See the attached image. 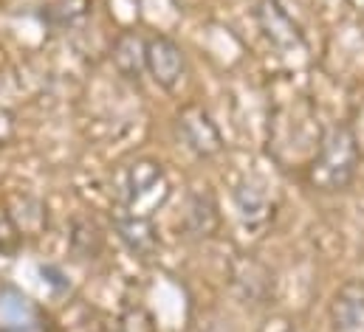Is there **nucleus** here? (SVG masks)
I'll return each instance as SVG.
<instances>
[{
	"label": "nucleus",
	"mask_w": 364,
	"mask_h": 332,
	"mask_svg": "<svg viewBox=\"0 0 364 332\" xmlns=\"http://www.w3.org/2000/svg\"><path fill=\"white\" fill-rule=\"evenodd\" d=\"M359 161H362V153H359L356 133L348 124H333L322 133L319 150L305 166V180L311 189L322 194L345 192L359 172Z\"/></svg>",
	"instance_id": "f257e3e1"
},
{
	"label": "nucleus",
	"mask_w": 364,
	"mask_h": 332,
	"mask_svg": "<svg viewBox=\"0 0 364 332\" xmlns=\"http://www.w3.org/2000/svg\"><path fill=\"white\" fill-rule=\"evenodd\" d=\"M170 194H173L170 177L164 166L153 158H136L130 164L119 166V172L113 175V200L116 209L124 214L153 220V214L164 209Z\"/></svg>",
	"instance_id": "f03ea898"
},
{
	"label": "nucleus",
	"mask_w": 364,
	"mask_h": 332,
	"mask_svg": "<svg viewBox=\"0 0 364 332\" xmlns=\"http://www.w3.org/2000/svg\"><path fill=\"white\" fill-rule=\"evenodd\" d=\"M176 130L183 147L198 158H215L223 150V135L200 104H186L176 116Z\"/></svg>",
	"instance_id": "7ed1b4c3"
},
{
	"label": "nucleus",
	"mask_w": 364,
	"mask_h": 332,
	"mask_svg": "<svg viewBox=\"0 0 364 332\" xmlns=\"http://www.w3.org/2000/svg\"><path fill=\"white\" fill-rule=\"evenodd\" d=\"M144 62H147V74L150 79L164 87V90H176L181 84L186 74V57L183 48L167 34H153L147 37L144 45Z\"/></svg>",
	"instance_id": "20e7f679"
},
{
	"label": "nucleus",
	"mask_w": 364,
	"mask_h": 332,
	"mask_svg": "<svg viewBox=\"0 0 364 332\" xmlns=\"http://www.w3.org/2000/svg\"><path fill=\"white\" fill-rule=\"evenodd\" d=\"M255 20H257L263 37L277 51H291V48L305 45V34H302L299 23L291 17V11L279 0H260L255 6Z\"/></svg>",
	"instance_id": "39448f33"
},
{
	"label": "nucleus",
	"mask_w": 364,
	"mask_h": 332,
	"mask_svg": "<svg viewBox=\"0 0 364 332\" xmlns=\"http://www.w3.org/2000/svg\"><path fill=\"white\" fill-rule=\"evenodd\" d=\"M232 287L246 304H266L274 293V276L260 259L237 256L232 262Z\"/></svg>",
	"instance_id": "423d86ee"
},
{
	"label": "nucleus",
	"mask_w": 364,
	"mask_h": 332,
	"mask_svg": "<svg viewBox=\"0 0 364 332\" xmlns=\"http://www.w3.org/2000/svg\"><path fill=\"white\" fill-rule=\"evenodd\" d=\"M328 316L333 332H364V282H345L336 290Z\"/></svg>",
	"instance_id": "0eeeda50"
},
{
	"label": "nucleus",
	"mask_w": 364,
	"mask_h": 332,
	"mask_svg": "<svg viewBox=\"0 0 364 332\" xmlns=\"http://www.w3.org/2000/svg\"><path fill=\"white\" fill-rule=\"evenodd\" d=\"M113 228L119 234V240L127 245V250L139 259H153L159 253V231L153 226V220L147 217H133V214H124L119 209H113Z\"/></svg>",
	"instance_id": "6e6552de"
},
{
	"label": "nucleus",
	"mask_w": 364,
	"mask_h": 332,
	"mask_svg": "<svg viewBox=\"0 0 364 332\" xmlns=\"http://www.w3.org/2000/svg\"><path fill=\"white\" fill-rule=\"evenodd\" d=\"M0 332H46L40 310L14 287H0Z\"/></svg>",
	"instance_id": "1a4fd4ad"
},
{
	"label": "nucleus",
	"mask_w": 364,
	"mask_h": 332,
	"mask_svg": "<svg viewBox=\"0 0 364 332\" xmlns=\"http://www.w3.org/2000/svg\"><path fill=\"white\" fill-rule=\"evenodd\" d=\"M235 209H237L240 223L255 231L266 228L274 217V200L269 197L266 186L257 180H243L235 189Z\"/></svg>",
	"instance_id": "9d476101"
},
{
	"label": "nucleus",
	"mask_w": 364,
	"mask_h": 332,
	"mask_svg": "<svg viewBox=\"0 0 364 332\" xmlns=\"http://www.w3.org/2000/svg\"><path fill=\"white\" fill-rule=\"evenodd\" d=\"M144 45L147 37L136 34V31H124L110 51L113 68L119 71V77H124L127 82H141V77L147 74V62H144Z\"/></svg>",
	"instance_id": "9b49d317"
},
{
	"label": "nucleus",
	"mask_w": 364,
	"mask_h": 332,
	"mask_svg": "<svg viewBox=\"0 0 364 332\" xmlns=\"http://www.w3.org/2000/svg\"><path fill=\"white\" fill-rule=\"evenodd\" d=\"M220 226L218 203L209 192H198L189 197L186 211H183V231L192 240H209Z\"/></svg>",
	"instance_id": "f8f14e48"
},
{
	"label": "nucleus",
	"mask_w": 364,
	"mask_h": 332,
	"mask_svg": "<svg viewBox=\"0 0 364 332\" xmlns=\"http://www.w3.org/2000/svg\"><path fill=\"white\" fill-rule=\"evenodd\" d=\"M91 9L93 0H48L43 9V20L54 31H63V28H74V26L85 23Z\"/></svg>",
	"instance_id": "ddd939ff"
},
{
	"label": "nucleus",
	"mask_w": 364,
	"mask_h": 332,
	"mask_svg": "<svg viewBox=\"0 0 364 332\" xmlns=\"http://www.w3.org/2000/svg\"><path fill=\"white\" fill-rule=\"evenodd\" d=\"M68 245L80 259H96L105 250V234H102V228L93 223L91 217H74L71 234H68Z\"/></svg>",
	"instance_id": "4468645a"
},
{
	"label": "nucleus",
	"mask_w": 364,
	"mask_h": 332,
	"mask_svg": "<svg viewBox=\"0 0 364 332\" xmlns=\"http://www.w3.org/2000/svg\"><path fill=\"white\" fill-rule=\"evenodd\" d=\"M23 248V234L9 211V206H0V256H14Z\"/></svg>",
	"instance_id": "2eb2a0df"
},
{
	"label": "nucleus",
	"mask_w": 364,
	"mask_h": 332,
	"mask_svg": "<svg viewBox=\"0 0 364 332\" xmlns=\"http://www.w3.org/2000/svg\"><path fill=\"white\" fill-rule=\"evenodd\" d=\"M11 135H14V118H11V113H9L6 107H0V147H3Z\"/></svg>",
	"instance_id": "dca6fc26"
},
{
	"label": "nucleus",
	"mask_w": 364,
	"mask_h": 332,
	"mask_svg": "<svg viewBox=\"0 0 364 332\" xmlns=\"http://www.w3.org/2000/svg\"><path fill=\"white\" fill-rule=\"evenodd\" d=\"M279 332H296V330H291V327H285V330H279Z\"/></svg>",
	"instance_id": "f3484780"
}]
</instances>
